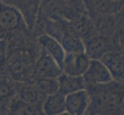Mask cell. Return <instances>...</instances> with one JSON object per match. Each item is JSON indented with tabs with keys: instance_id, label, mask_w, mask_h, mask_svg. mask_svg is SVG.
<instances>
[{
	"instance_id": "4316f807",
	"label": "cell",
	"mask_w": 124,
	"mask_h": 115,
	"mask_svg": "<svg viewBox=\"0 0 124 115\" xmlns=\"http://www.w3.org/2000/svg\"><path fill=\"white\" fill-rule=\"evenodd\" d=\"M119 1H120V2H121V3L123 4V6H124V0H119Z\"/></svg>"
},
{
	"instance_id": "2e32d148",
	"label": "cell",
	"mask_w": 124,
	"mask_h": 115,
	"mask_svg": "<svg viewBox=\"0 0 124 115\" xmlns=\"http://www.w3.org/2000/svg\"><path fill=\"white\" fill-rule=\"evenodd\" d=\"M42 113L46 115H59L66 113V96L59 91L46 96L42 103Z\"/></svg>"
},
{
	"instance_id": "7402d4cb",
	"label": "cell",
	"mask_w": 124,
	"mask_h": 115,
	"mask_svg": "<svg viewBox=\"0 0 124 115\" xmlns=\"http://www.w3.org/2000/svg\"><path fill=\"white\" fill-rule=\"evenodd\" d=\"M124 35V6L116 14V32L114 38L118 40Z\"/></svg>"
},
{
	"instance_id": "ac0fdd59",
	"label": "cell",
	"mask_w": 124,
	"mask_h": 115,
	"mask_svg": "<svg viewBox=\"0 0 124 115\" xmlns=\"http://www.w3.org/2000/svg\"><path fill=\"white\" fill-rule=\"evenodd\" d=\"M8 114L15 115L43 114L42 108L20 99L16 95L12 98L8 108Z\"/></svg>"
},
{
	"instance_id": "7a4b0ae2",
	"label": "cell",
	"mask_w": 124,
	"mask_h": 115,
	"mask_svg": "<svg viewBox=\"0 0 124 115\" xmlns=\"http://www.w3.org/2000/svg\"><path fill=\"white\" fill-rule=\"evenodd\" d=\"M123 82L116 81L100 84L87 85L89 104L86 114H123L119 106V95Z\"/></svg>"
},
{
	"instance_id": "30bf717a",
	"label": "cell",
	"mask_w": 124,
	"mask_h": 115,
	"mask_svg": "<svg viewBox=\"0 0 124 115\" xmlns=\"http://www.w3.org/2000/svg\"><path fill=\"white\" fill-rule=\"evenodd\" d=\"M89 104V95L86 89H83L66 95V110L68 114H86Z\"/></svg>"
},
{
	"instance_id": "5b68a950",
	"label": "cell",
	"mask_w": 124,
	"mask_h": 115,
	"mask_svg": "<svg viewBox=\"0 0 124 115\" xmlns=\"http://www.w3.org/2000/svg\"><path fill=\"white\" fill-rule=\"evenodd\" d=\"M85 52L90 59H100L111 50L120 48L114 37L96 34L83 40Z\"/></svg>"
},
{
	"instance_id": "cb8c5ba5",
	"label": "cell",
	"mask_w": 124,
	"mask_h": 115,
	"mask_svg": "<svg viewBox=\"0 0 124 115\" xmlns=\"http://www.w3.org/2000/svg\"><path fill=\"white\" fill-rule=\"evenodd\" d=\"M0 1L7 4V5L14 6L19 10L21 8V7H22L23 4L24 2V0H0Z\"/></svg>"
},
{
	"instance_id": "277c9868",
	"label": "cell",
	"mask_w": 124,
	"mask_h": 115,
	"mask_svg": "<svg viewBox=\"0 0 124 115\" xmlns=\"http://www.w3.org/2000/svg\"><path fill=\"white\" fill-rule=\"evenodd\" d=\"M0 28L6 34L7 39L18 33L29 32L22 13L14 6L0 1ZM6 39V40H7Z\"/></svg>"
},
{
	"instance_id": "4fadbf2b",
	"label": "cell",
	"mask_w": 124,
	"mask_h": 115,
	"mask_svg": "<svg viewBox=\"0 0 124 115\" xmlns=\"http://www.w3.org/2000/svg\"><path fill=\"white\" fill-rule=\"evenodd\" d=\"M37 41L40 48L48 53L62 68L66 52L60 42L47 34L38 36Z\"/></svg>"
},
{
	"instance_id": "484cf974",
	"label": "cell",
	"mask_w": 124,
	"mask_h": 115,
	"mask_svg": "<svg viewBox=\"0 0 124 115\" xmlns=\"http://www.w3.org/2000/svg\"><path fill=\"white\" fill-rule=\"evenodd\" d=\"M117 41H118V43H119V46H120V48L124 52V35L119 38Z\"/></svg>"
},
{
	"instance_id": "d6986e66",
	"label": "cell",
	"mask_w": 124,
	"mask_h": 115,
	"mask_svg": "<svg viewBox=\"0 0 124 115\" xmlns=\"http://www.w3.org/2000/svg\"><path fill=\"white\" fill-rule=\"evenodd\" d=\"M59 42L62 45L66 53L85 52V47L83 39L70 30L69 25H68L67 30L63 34V35L59 40Z\"/></svg>"
},
{
	"instance_id": "9c48e42d",
	"label": "cell",
	"mask_w": 124,
	"mask_h": 115,
	"mask_svg": "<svg viewBox=\"0 0 124 115\" xmlns=\"http://www.w3.org/2000/svg\"><path fill=\"white\" fill-rule=\"evenodd\" d=\"M100 61L109 71L113 81H124V52L120 48L111 50Z\"/></svg>"
},
{
	"instance_id": "6da1fadb",
	"label": "cell",
	"mask_w": 124,
	"mask_h": 115,
	"mask_svg": "<svg viewBox=\"0 0 124 115\" xmlns=\"http://www.w3.org/2000/svg\"><path fill=\"white\" fill-rule=\"evenodd\" d=\"M6 47L7 75L16 81H30L40 49L37 38L30 31L18 33L6 40Z\"/></svg>"
},
{
	"instance_id": "44dd1931",
	"label": "cell",
	"mask_w": 124,
	"mask_h": 115,
	"mask_svg": "<svg viewBox=\"0 0 124 115\" xmlns=\"http://www.w3.org/2000/svg\"><path fill=\"white\" fill-rule=\"evenodd\" d=\"M38 88L43 96L46 97L59 91V83L57 78H37L32 81Z\"/></svg>"
},
{
	"instance_id": "7c38bea8",
	"label": "cell",
	"mask_w": 124,
	"mask_h": 115,
	"mask_svg": "<svg viewBox=\"0 0 124 115\" xmlns=\"http://www.w3.org/2000/svg\"><path fill=\"white\" fill-rule=\"evenodd\" d=\"M89 15L116 14L123 7L119 0H83Z\"/></svg>"
},
{
	"instance_id": "3957f363",
	"label": "cell",
	"mask_w": 124,
	"mask_h": 115,
	"mask_svg": "<svg viewBox=\"0 0 124 115\" xmlns=\"http://www.w3.org/2000/svg\"><path fill=\"white\" fill-rule=\"evenodd\" d=\"M86 13L83 0H42L38 15L70 22Z\"/></svg>"
},
{
	"instance_id": "8fae6325",
	"label": "cell",
	"mask_w": 124,
	"mask_h": 115,
	"mask_svg": "<svg viewBox=\"0 0 124 115\" xmlns=\"http://www.w3.org/2000/svg\"><path fill=\"white\" fill-rule=\"evenodd\" d=\"M15 90L16 96L20 99L42 108L46 97L42 95L33 82L15 81Z\"/></svg>"
},
{
	"instance_id": "e0dca14e",
	"label": "cell",
	"mask_w": 124,
	"mask_h": 115,
	"mask_svg": "<svg viewBox=\"0 0 124 115\" xmlns=\"http://www.w3.org/2000/svg\"><path fill=\"white\" fill-rule=\"evenodd\" d=\"M59 91L64 95L85 89L86 84L83 76H74L62 73L58 78Z\"/></svg>"
},
{
	"instance_id": "9a60e30c",
	"label": "cell",
	"mask_w": 124,
	"mask_h": 115,
	"mask_svg": "<svg viewBox=\"0 0 124 115\" xmlns=\"http://www.w3.org/2000/svg\"><path fill=\"white\" fill-rule=\"evenodd\" d=\"M70 30L79 36L83 40L86 39L89 37L98 34L96 31L93 24L87 13H85L78 19H74L70 22H67Z\"/></svg>"
},
{
	"instance_id": "52a82bcc",
	"label": "cell",
	"mask_w": 124,
	"mask_h": 115,
	"mask_svg": "<svg viewBox=\"0 0 124 115\" xmlns=\"http://www.w3.org/2000/svg\"><path fill=\"white\" fill-rule=\"evenodd\" d=\"M90 58L85 52L66 53L62 70L65 74L74 76H83L89 66Z\"/></svg>"
},
{
	"instance_id": "5bb4252c",
	"label": "cell",
	"mask_w": 124,
	"mask_h": 115,
	"mask_svg": "<svg viewBox=\"0 0 124 115\" xmlns=\"http://www.w3.org/2000/svg\"><path fill=\"white\" fill-rule=\"evenodd\" d=\"M88 15L98 34L104 36L114 37L116 32V14Z\"/></svg>"
},
{
	"instance_id": "603a6c76",
	"label": "cell",
	"mask_w": 124,
	"mask_h": 115,
	"mask_svg": "<svg viewBox=\"0 0 124 115\" xmlns=\"http://www.w3.org/2000/svg\"><path fill=\"white\" fill-rule=\"evenodd\" d=\"M6 41H0V76L7 75L6 72Z\"/></svg>"
},
{
	"instance_id": "8992f818",
	"label": "cell",
	"mask_w": 124,
	"mask_h": 115,
	"mask_svg": "<svg viewBox=\"0 0 124 115\" xmlns=\"http://www.w3.org/2000/svg\"><path fill=\"white\" fill-rule=\"evenodd\" d=\"M39 48V54L32 68L30 81L37 78H58L62 73L60 66L48 53Z\"/></svg>"
},
{
	"instance_id": "ba28073f",
	"label": "cell",
	"mask_w": 124,
	"mask_h": 115,
	"mask_svg": "<svg viewBox=\"0 0 124 115\" xmlns=\"http://www.w3.org/2000/svg\"><path fill=\"white\" fill-rule=\"evenodd\" d=\"M83 78L86 86L90 84H106L113 81L108 68L98 59H90L89 66L83 74Z\"/></svg>"
},
{
	"instance_id": "ffe728a7",
	"label": "cell",
	"mask_w": 124,
	"mask_h": 115,
	"mask_svg": "<svg viewBox=\"0 0 124 115\" xmlns=\"http://www.w3.org/2000/svg\"><path fill=\"white\" fill-rule=\"evenodd\" d=\"M42 0H24L19 12L23 15L29 30L32 32L38 16Z\"/></svg>"
},
{
	"instance_id": "d4e9b609",
	"label": "cell",
	"mask_w": 124,
	"mask_h": 115,
	"mask_svg": "<svg viewBox=\"0 0 124 115\" xmlns=\"http://www.w3.org/2000/svg\"><path fill=\"white\" fill-rule=\"evenodd\" d=\"M119 106L120 108L122 114H124V83L122 85V88L120 89L119 95Z\"/></svg>"
}]
</instances>
